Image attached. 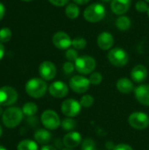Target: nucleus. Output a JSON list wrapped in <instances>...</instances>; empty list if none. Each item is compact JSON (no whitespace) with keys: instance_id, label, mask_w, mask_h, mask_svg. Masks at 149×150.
I'll list each match as a JSON object with an SVG mask.
<instances>
[{"instance_id":"1","label":"nucleus","mask_w":149,"mask_h":150,"mask_svg":"<svg viewBox=\"0 0 149 150\" xmlns=\"http://www.w3.org/2000/svg\"><path fill=\"white\" fill-rule=\"evenodd\" d=\"M23 116L24 113L22 109L18 107H9L4 112L2 115V121L6 127L13 128L20 124L23 120Z\"/></svg>"},{"instance_id":"2","label":"nucleus","mask_w":149,"mask_h":150,"mask_svg":"<svg viewBox=\"0 0 149 150\" xmlns=\"http://www.w3.org/2000/svg\"><path fill=\"white\" fill-rule=\"evenodd\" d=\"M106 14V10L102 4L94 3L86 7L83 11V18L90 23H97L101 21Z\"/></svg>"},{"instance_id":"3","label":"nucleus","mask_w":149,"mask_h":150,"mask_svg":"<svg viewBox=\"0 0 149 150\" xmlns=\"http://www.w3.org/2000/svg\"><path fill=\"white\" fill-rule=\"evenodd\" d=\"M47 90V85L42 78H32L25 84L26 93L34 98L43 97Z\"/></svg>"},{"instance_id":"4","label":"nucleus","mask_w":149,"mask_h":150,"mask_svg":"<svg viewBox=\"0 0 149 150\" xmlns=\"http://www.w3.org/2000/svg\"><path fill=\"white\" fill-rule=\"evenodd\" d=\"M75 67L79 73L83 75H88L92 73L95 69L96 61L93 57L90 55L79 56L75 62Z\"/></svg>"},{"instance_id":"5","label":"nucleus","mask_w":149,"mask_h":150,"mask_svg":"<svg viewBox=\"0 0 149 150\" xmlns=\"http://www.w3.org/2000/svg\"><path fill=\"white\" fill-rule=\"evenodd\" d=\"M108 60L109 62L116 67H123L128 62V54L123 48L115 47L110 50L108 53Z\"/></svg>"},{"instance_id":"6","label":"nucleus","mask_w":149,"mask_h":150,"mask_svg":"<svg viewBox=\"0 0 149 150\" xmlns=\"http://www.w3.org/2000/svg\"><path fill=\"white\" fill-rule=\"evenodd\" d=\"M129 125L137 130L146 129L149 126L148 115L142 112H133L128 118Z\"/></svg>"},{"instance_id":"7","label":"nucleus","mask_w":149,"mask_h":150,"mask_svg":"<svg viewBox=\"0 0 149 150\" xmlns=\"http://www.w3.org/2000/svg\"><path fill=\"white\" fill-rule=\"evenodd\" d=\"M41 123L43 126L49 130H55L58 127L61 126V120L58 114L52 110H47L43 112L40 117Z\"/></svg>"},{"instance_id":"8","label":"nucleus","mask_w":149,"mask_h":150,"mask_svg":"<svg viewBox=\"0 0 149 150\" xmlns=\"http://www.w3.org/2000/svg\"><path fill=\"white\" fill-rule=\"evenodd\" d=\"M18 92L11 86H3L0 88V105L9 106L18 100Z\"/></svg>"},{"instance_id":"9","label":"nucleus","mask_w":149,"mask_h":150,"mask_svg":"<svg viewBox=\"0 0 149 150\" xmlns=\"http://www.w3.org/2000/svg\"><path fill=\"white\" fill-rule=\"evenodd\" d=\"M61 112L65 116L68 118H74L80 113L82 105L80 102H78L77 100L74 98H69L61 103Z\"/></svg>"},{"instance_id":"10","label":"nucleus","mask_w":149,"mask_h":150,"mask_svg":"<svg viewBox=\"0 0 149 150\" xmlns=\"http://www.w3.org/2000/svg\"><path fill=\"white\" fill-rule=\"evenodd\" d=\"M90 85V80L83 76H74L69 80V87L76 93H85L89 90Z\"/></svg>"},{"instance_id":"11","label":"nucleus","mask_w":149,"mask_h":150,"mask_svg":"<svg viewBox=\"0 0 149 150\" xmlns=\"http://www.w3.org/2000/svg\"><path fill=\"white\" fill-rule=\"evenodd\" d=\"M53 44L55 47L64 50L68 49L72 46V40L65 32H57L53 36Z\"/></svg>"},{"instance_id":"12","label":"nucleus","mask_w":149,"mask_h":150,"mask_svg":"<svg viewBox=\"0 0 149 150\" xmlns=\"http://www.w3.org/2000/svg\"><path fill=\"white\" fill-rule=\"evenodd\" d=\"M39 73L43 80H52L55 77L56 75V68L55 65L49 61L43 62L39 67Z\"/></svg>"},{"instance_id":"13","label":"nucleus","mask_w":149,"mask_h":150,"mask_svg":"<svg viewBox=\"0 0 149 150\" xmlns=\"http://www.w3.org/2000/svg\"><path fill=\"white\" fill-rule=\"evenodd\" d=\"M48 91L51 96L57 98H61L68 95V87L65 83L61 81H56L50 84Z\"/></svg>"},{"instance_id":"14","label":"nucleus","mask_w":149,"mask_h":150,"mask_svg":"<svg viewBox=\"0 0 149 150\" xmlns=\"http://www.w3.org/2000/svg\"><path fill=\"white\" fill-rule=\"evenodd\" d=\"M97 43L99 48L102 50H108L112 48L114 44V38L109 32H103L101 33L97 39Z\"/></svg>"},{"instance_id":"15","label":"nucleus","mask_w":149,"mask_h":150,"mask_svg":"<svg viewBox=\"0 0 149 150\" xmlns=\"http://www.w3.org/2000/svg\"><path fill=\"white\" fill-rule=\"evenodd\" d=\"M131 4L132 0H112L111 9L113 13L121 16L129 10Z\"/></svg>"},{"instance_id":"16","label":"nucleus","mask_w":149,"mask_h":150,"mask_svg":"<svg viewBox=\"0 0 149 150\" xmlns=\"http://www.w3.org/2000/svg\"><path fill=\"white\" fill-rule=\"evenodd\" d=\"M134 95L139 103L149 106V85L141 84L134 90Z\"/></svg>"},{"instance_id":"17","label":"nucleus","mask_w":149,"mask_h":150,"mask_svg":"<svg viewBox=\"0 0 149 150\" xmlns=\"http://www.w3.org/2000/svg\"><path fill=\"white\" fill-rule=\"evenodd\" d=\"M82 142V135L78 132H68L63 137V144L68 149H74Z\"/></svg>"},{"instance_id":"18","label":"nucleus","mask_w":149,"mask_h":150,"mask_svg":"<svg viewBox=\"0 0 149 150\" xmlns=\"http://www.w3.org/2000/svg\"><path fill=\"white\" fill-rule=\"evenodd\" d=\"M131 76L135 83H141L148 77V69L144 65H136L131 71Z\"/></svg>"},{"instance_id":"19","label":"nucleus","mask_w":149,"mask_h":150,"mask_svg":"<svg viewBox=\"0 0 149 150\" xmlns=\"http://www.w3.org/2000/svg\"><path fill=\"white\" fill-rule=\"evenodd\" d=\"M117 89L119 92L123 93V94H128V93H131L134 87H133V82L126 78V77H123V78H120L118 80L117 82Z\"/></svg>"},{"instance_id":"20","label":"nucleus","mask_w":149,"mask_h":150,"mask_svg":"<svg viewBox=\"0 0 149 150\" xmlns=\"http://www.w3.org/2000/svg\"><path fill=\"white\" fill-rule=\"evenodd\" d=\"M52 138V134L49 131L46 129H39L34 133V139L38 143L47 144L50 142Z\"/></svg>"},{"instance_id":"21","label":"nucleus","mask_w":149,"mask_h":150,"mask_svg":"<svg viewBox=\"0 0 149 150\" xmlns=\"http://www.w3.org/2000/svg\"><path fill=\"white\" fill-rule=\"evenodd\" d=\"M115 25H116V26H117V28H118L119 30L126 31V30H128V29L131 27L132 22H131V19H130L129 17L121 15V16H119V17L116 19Z\"/></svg>"},{"instance_id":"22","label":"nucleus","mask_w":149,"mask_h":150,"mask_svg":"<svg viewBox=\"0 0 149 150\" xmlns=\"http://www.w3.org/2000/svg\"><path fill=\"white\" fill-rule=\"evenodd\" d=\"M80 10L76 4H68L65 9L66 16L70 19H75L79 16Z\"/></svg>"},{"instance_id":"23","label":"nucleus","mask_w":149,"mask_h":150,"mask_svg":"<svg viewBox=\"0 0 149 150\" xmlns=\"http://www.w3.org/2000/svg\"><path fill=\"white\" fill-rule=\"evenodd\" d=\"M17 150H39L38 144L32 140H24L18 144Z\"/></svg>"},{"instance_id":"24","label":"nucleus","mask_w":149,"mask_h":150,"mask_svg":"<svg viewBox=\"0 0 149 150\" xmlns=\"http://www.w3.org/2000/svg\"><path fill=\"white\" fill-rule=\"evenodd\" d=\"M37 111H38V106L36 104H34L32 102H28V103L25 104L22 107V112H23L24 115H26L28 117L35 115Z\"/></svg>"},{"instance_id":"25","label":"nucleus","mask_w":149,"mask_h":150,"mask_svg":"<svg viewBox=\"0 0 149 150\" xmlns=\"http://www.w3.org/2000/svg\"><path fill=\"white\" fill-rule=\"evenodd\" d=\"M61 126L63 130L68 131V132H72L76 128V122L72 118H68H68L64 119L61 121Z\"/></svg>"},{"instance_id":"26","label":"nucleus","mask_w":149,"mask_h":150,"mask_svg":"<svg viewBox=\"0 0 149 150\" xmlns=\"http://www.w3.org/2000/svg\"><path fill=\"white\" fill-rule=\"evenodd\" d=\"M87 46V41L83 37H76L72 40V47L75 49H83Z\"/></svg>"},{"instance_id":"27","label":"nucleus","mask_w":149,"mask_h":150,"mask_svg":"<svg viewBox=\"0 0 149 150\" xmlns=\"http://www.w3.org/2000/svg\"><path fill=\"white\" fill-rule=\"evenodd\" d=\"M80 104L82 107L84 108H90L94 104V98L90 95H83L80 99Z\"/></svg>"},{"instance_id":"28","label":"nucleus","mask_w":149,"mask_h":150,"mask_svg":"<svg viewBox=\"0 0 149 150\" xmlns=\"http://www.w3.org/2000/svg\"><path fill=\"white\" fill-rule=\"evenodd\" d=\"M12 33L11 31L7 28L4 27L0 30V42H7L11 39Z\"/></svg>"},{"instance_id":"29","label":"nucleus","mask_w":149,"mask_h":150,"mask_svg":"<svg viewBox=\"0 0 149 150\" xmlns=\"http://www.w3.org/2000/svg\"><path fill=\"white\" fill-rule=\"evenodd\" d=\"M82 150H97V145L94 140L85 139L82 142Z\"/></svg>"},{"instance_id":"30","label":"nucleus","mask_w":149,"mask_h":150,"mask_svg":"<svg viewBox=\"0 0 149 150\" xmlns=\"http://www.w3.org/2000/svg\"><path fill=\"white\" fill-rule=\"evenodd\" d=\"M89 80H90V82L91 84H93V85H98L103 81V76L99 72H93L90 76Z\"/></svg>"},{"instance_id":"31","label":"nucleus","mask_w":149,"mask_h":150,"mask_svg":"<svg viewBox=\"0 0 149 150\" xmlns=\"http://www.w3.org/2000/svg\"><path fill=\"white\" fill-rule=\"evenodd\" d=\"M135 8L139 12L144 13V12H148L149 7L148 3L145 0H139L135 4Z\"/></svg>"},{"instance_id":"32","label":"nucleus","mask_w":149,"mask_h":150,"mask_svg":"<svg viewBox=\"0 0 149 150\" xmlns=\"http://www.w3.org/2000/svg\"><path fill=\"white\" fill-rule=\"evenodd\" d=\"M78 54L75 48H68L66 52V58L68 60V62H76V59L78 58Z\"/></svg>"},{"instance_id":"33","label":"nucleus","mask_w":149,"mask_h":150,"mask_svg":"<svg viewBox=\"0 0 149 150\" xmlns=\"http://www.w3.org/2000/svg\"><path fill=\"white\" fill-rule=\"evenodd\" d=\"M75 69H76L75 63H73L72 62H67L63 64V70L65 71L66 74H70Z\"/></svg>"},{"instance_id":"34","label":"nucleus","mask_w":149,"mask_h":150,"mask_svg":"<svg viewBox=\"0 0 149 150\" xmlns=\"http://www.w3.org/2000/svg\"><path fill=\"white\" fill-rule=\"evenodd\" d=\"M113 150H133V148L130 146V145H127V144H125V143H120V144H118L114 147Z\"/></svg>"},{"instance_id":"35","label":"nucleus","mask_w":149,"mask_h":150,"mask_svg":"<svg viewBox=\"0 0 149 150\" xmlns=\"http://www.w3.org/2000/svg\"><path fill=\"white\" fill-rule=\"evenodd\" d=\"M48 1L55 6H64L68 3L69 0H48Z\"/></svg>"},{"instance_id":"36","label":"nucleus","mask_w":149,"mask_h":150,"mask_svg":"<svg viewBox=\"0 0 149 150\" xmlns=\"http://www.w3.org/2000/svg\"><path fill=\"white\" fill-rule=\"evenodd\" d=\"M4 13H5V7H4V5L0 2V20L4 18Z\"/></svg>"},{"instance_id":"37","label":"nucleus","mask_w":149,"mask_h":150,"mask_svg":"<svg viewBox=\"0 0 149 150\" xmlns=\"http://www.w3.org/2000/svg\"><path fill=\"white\" fill-rule=\"evenodd\" d=\"M73 1L76 4H85L89 3L90 0H73Z\"/></svg>"},{"instance_id":"38","label":"nucleus","mask_w":149,"mask_h":150,"mask_svg":"<svg viewBox=\"0 0 149 150\" xmlns=\"http://www.w3.org/2000/svg\"><path fill=\"white\" fill-rule=\"evenodd\" d=\"M4 47L0 42V60L4 57Z\"/></svg>"},{"instance_id":"39","label":"nucleus","mask_w":149,"mask_h":150,"mask_svg":"<svg viewBox=\"0 0 149 150\" xmlns=\"http://www.w3.org/2000/svg\"><path fill=\"white\" fill-rule=\"evenodd\" d=\"M40 150H57L54 147L51 146V145H45L41 148Z\"/></svg>"},{"instance_id":"40","label":"nucleus","mask_w":149,"mask_h":150,"mask_svg":"<svg viewBox=\"0 0 149 150\" xmlns=\"http://www.w3.org/2000/svg\"><path fill=\"white\" fill-rule=\"evenodd\" d=\"M4 112H3V109H2V105H0V115H3Z\"/></svg>"},{"instance_id":"41","label":"nucleus","mask_w":149,"mask_h":150,"mask_svg":"<svg viewBox=\"0 0 149 150\" xmlns=\"http://www.w3.org/2000/svg\"><path fill=\"white\" fill-rule=\"evenodd\" d=\"M2 134H3V129H2V127H1V126H0V137L2 136Z\"/></svg>"},{"instance_id":"42","label":"nucleus","mask_w":149,"mask_h":150,"mask_svg":"<svg viewBox=\"0 0 149 150\" xmlns=\"http://www.w3.org/2000/svg\"><path fill=\"white\" fill-rule=\"evenodd\" d=\"M0 150H7L4 147H3V146H0Z\"/></svg>"},{"instance_id":"43","label":"nucleus","mask_w":149,"mask_h":150,"mask_svg":"<svg viewBox=\"0 0 149 150\" xmlns=\"http://www.w3.org/2000/svg\"><path fill=\"white\" fill-rule=\"evenodd\" d=\"M104 2H112V0H102Z\"/></svg>"},{"instance_id":"44","label":"nucleus","mask_w":149,"mask_h":150,"mask_svg":"<svg viewBox=\"0 0 149 150\" xmlns=\"http://www.w3.org/2000/svg\"><path fill=\"white\" fill-rule=\"evenodd\" d=\"M62 150H71V149H68V148H67V149H64Z\"/></svg>"},{"instance_id":"45","label":"nucleus","mask_w":149,"mask_h":150,"mask_svg":"<svg viewBox=\"0 0 149 150\" xmlns=\"http://www.w3.org/2000/svg\"><path fill=\"white\" fill-rule=\"evenodd\" d=\"M22 1H25V2H29V1H32V0H22Z\"/></svg>"},{"instance_id":"46","label":"nucleus","mask_w":149,"mask_h":150,"mask_svg":"<svg viewBox=\"0 0 149 150\" xmlns=\"http://www.w3.org/2000/svg\"><path fill=\"white\" fill-rule=\"evenodd\" d=\"M148 18H149V8H148Z\"/></svg>"},{"instance_id":"47","label":"nucleus","mask_w":149,"mask_h":150,"mask_svg":"<svg viewBox=\"0 0 149 150\" xmlns=\"http://www.w3.org/2000/svg\"><path fill=\"white\" fill-rule=\"evenodd\" d=\"M145 1H146L147 3H149V0H145Z\"/></svg>"}]
</instances>
